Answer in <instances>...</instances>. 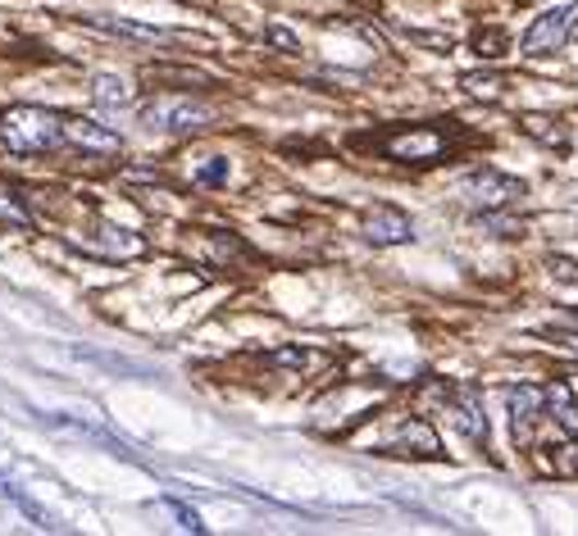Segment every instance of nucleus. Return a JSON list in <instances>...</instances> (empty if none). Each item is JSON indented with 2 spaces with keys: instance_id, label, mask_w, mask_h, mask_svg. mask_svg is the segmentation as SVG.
Instances as JSON below:
<instances>
[{
  "instance_id": "nucleus-1",
  "label": "nucleus",
  "mask_w": 578,
  "mask_h": 536,
  "mask_svg": "<svg viewBox=\"0 0 578 536\" xmlns=\"http://www.w3.org/2000/svg\"><path fill=\"white\" fill-rule=\"evenodd\" d=\"M0 146L14 155H46V150L64 146V114L41 105H14L0 114Z\"/></svg>"
},
{
  "instance_id": "nucleus-2",
  "label": "nucleus",
  "mask_w": 578,
  "mask_h": 536,
  "mask_svg": "<svg viewBox=\"0 0 578 536\" xmlns=\"http://www.w3.org/2000/svg\"><path fill=\"white\" fill-rule=\"evenodd\" d=\"M524 196V183L511 173H496V169H479V173H469L465 183H460V200L469 210H479V214H501L506 205H515V200Z\"/></svg>"
},
{
  "instance_id": "nucleus-3",
  "label": "nucleus",
  "mask_w": 578,
  "mask_h": 536,
  "mask_svg": "<svg viewBox=\"0 0 578 536\" xmlns=\"http://www.w3.org/2000/svg\"><path fill=\"white\" fill-rule=\"evenodd\" d=\"M210 119H214V110L192 96H156V100H146V110H142V123L160 127V133H196V127H206Z\"/></svg>"
},
{
  "instance_id": "nucleus-4",
  "label": "nucleus",
  "mask_w": 578,
  "mask_h": 536,
  "mask_svg": "<svg viewBox=\"0 0 578 536\" xmlns=\"http://www.w3.org/2000/svg\"><path fill=\"white\" fill-rule=\"evenodd\" d=\"M451 150L442 127H401L383 137V155L396 164H438Z\"/></svg>"
},
{
  "instance_id": "nucleus-5",
  "label": "nucleus",
  "mask_w": 578,
  "mask_h": 536,
  "mask_svg": "<svg viewBox=\"0 0 578 536\" xmlns=\"http://www.w3.org/2000/svg\"><path fill=\"white\" fill-rule=\"evenodd\" d=\"M565 41H578V0H574V5H565V10L538 14V23H533L529 33H524L519 50H524L529 60H538V55H556Z\"/></svg>"
},
{
  "instance_id": "nucleus-6",
  "label": "nucleus",
  "mask_w": 578,
  "mask_h": 536,
  "mask_svg": "<svg viewBox=\"0 0 578 536\" xmlns=\"http://www.w3.org/2000/svg\"><path fill=\"white\" fill-rule=\"evenodd\" d=\"M438 400L442 410L451 414L469 441H488V419H483V404H479V391L474 387H438Z\"/></svg>"
},
{
  "instance_id": "nucleus-7",
  "label": "nucleus",
  "mask_w": 578,
  "mask_h": 536,
  "mask_svg": "<svg viewBox=\"0 0 578 536\" xmlns=\"http://www.w3.org/2000/svg\"><path fill=\"white\" fill-rule=\"evenodd\" d=\"M388 454H415V459H438L442 446H438V432L423 423V419H401L396 432L383 441Z\"/></svg>"
},
{
  "instance_id": "nucleus-8",
  "label": "nucleus",
  "mask_w": 578,
  "mask_h": 536,
  "mask_svg": "<svg viewBox=\"0 0 578 536\" xmlns=\"http://www.w3.org/2000/svg\"><path fill=\"white\" fill-rule=\"evenodd\" d=\"M410 237H415V227L396 205H373L365 214V241L369 246H406Z\"/></svg>"
},
{
  "instance_id": "nucleus-9",
  "label": "nucleus",
  "mask_w": 578,
  "mask_h": 536,
  "mask_svg": "<svg viewBox=\"0 0 578 536\" xmlns=\"http://www.w3.org/2000/svg\"><path fill=\"white\" fill-rule=\"evenodd\" d=\"M546 414V391L542 387H515L511 391V423H515V441L529 446L533 423Z\"/></svg>"
},
{
  "instance_id": "nucleus-10",
  "label": "nucleus",
  "mask_w": 578,
  "mask_h": 536,
  "mask_svg": "<svg viewBox=\"0 0 578 536\" xmlns=\"http://www.w3.org/2000/svg\"><path fill=\"white\" fill-rule=\"evenodd\" d=\"M64 141L78 150H96V155H114L119 150V137L110 127H100L96 119H64Z\"/></svg>"
},
{
  "instance_id": "nucleus-11",
  "label": "nucleus",
  "mask_w": 578,
  "mask_h": 536,
  "mask_svg": "<svg viewBox=\"0 0 578 536\" xmlns=\"http://www.w3.org/2000/svg\"><path fill=\"white\" fill-rule=\"evenodd\" d=\"M133 83L128 78H119V73H96L91 78V100L96 105H106V110H123V105H133Z\"/></svg>"
},
{
  "instance_id": "nucleus-12",
  "label": "nucleus",
  "mask_w": 578,
  "mask_h": 536,
  "mask_svg": "<svg viewBox=\"0 0 578 536\" xmlns=\"http://www.w3.org/2000/svg\"><path fill=\"white\" fill-rule=\"evenodd\" d=\"M519 127L529 133L533 141H542L546 150H569V133L561 127V119H551V114H524Z\"/></svg>"
},
{
  "instance_id": "nucleus-13",
  "label": "nucleus",
  "mask_w": 578,
  "mask_h": 536,
  "mask_svg": "<svg viewBox=\"0 0 578 536\" xmlns=\"http://www.w3.org/2000/svg\"><path fill=\"white\" fill-rule=\"evenodd\" d=\"M542 391H546V414L578 437V404H574L569 387H565V382H551V387H542Z\"/></svg>"
},
{
  "instance_id": "nucleus-14",
  "label": "nucleus",
  "mask_w": 578,
  "mask_h": 536,
  "mask_svg": "<svg viewBox=\"0 0 578 536\" xmlns=\"http://www.w3.org/2000/svg\"><path fill=\"white\" fill-rule=\"evenodd\" d=\"M460 87H465V96L488 100V105H496V100L506 96V78H496V73H465Z\"/></svg>"
},
{
  "instance_id": "nucleus-15",
  "label": "nucleus",
  "mask_w": 578,
  "mask_h": 536,
  "mask_svg": "<svg viewBox=\"0 0 578 536\" xmlns=\"http://www.w3.org/2000/svg\"><path fill=\"white\" fill-rule=\"evenodd\" d=\"M96 28H106V33H123V37H137V41H169L173 33L164 28H146V23H128V18H91Z\"/></svg>"
},
{
  "instance_id": "nucleus-16",
  "label": "nucleus",
  "mask_w": 578,
  "mask_h": 536,
  "mask_svg": "<svg viewBox=\"0 0 578 536\" xmlns=\"http://www.w3.org/2000/svg\"><path fill=\"white\" fill-rule=\"evenodd\" d=\"M100 233H106V254H119V260H133V254L146 250V241L128 227H100Z\"/></svg>"
},
{
  "instance_id": "nucleus-17",
  "label": "nucleus",
  "mask_w": 578,
  "mask_h": 536,
  "mask_svg": "<svg viewBox=\"0 0 578 536\" xmlns=\"http://www.w3.org/2000/svg\"><path fill=\"white\" fill-rule=\"evenodd\" d=\"M0 227H14V233H28L33 227V214L19 205V196L10 191H0Z\"/></svg>"
},
{
  "instance_id": "nucleus-18",
  "label": "nucleus",
  "mask_w": 578,
  "mask_h": 536,
  "mask_svg": "<svg viewBox=\"0 0 578 536\" xmlns=\"http://www.w3.org/2000/svg\"><path fill=\"white\" fill-rule=\"evenodd\" d=\"M474 50H479L483 60H501L511 50V37L501 28H479V33H474Z\"/></svg>"
},
{
  "instance_id": "nucleus-19",
  "label": "nucleus",
  "mask_w": 578,
  "mask_h": 536,
  "mask_svg": "<svg viewBox=\"0 0 578 536\" xmlns=\"http://www.w3.org/2000/svg\"><path fill=\"white\" fill-rule=\"evenodd\" d=\"M546 473H561V477H574V473H578V441H565V446H551V459H546Z\"/></svg>"
},
{
  "instance_id": "nucleus-20",
  "label": "nucleus",
  "mask_w": 578,
  "mask_h": 536,
  "mask_svg": "<svg viewBox=\"0 0 578 536\" xmlns=\"http://www.w3.org/2000/svg\"><path fill=\"white\" fill-rule=\"evenodd\" d=\"M196 183H200V187H219V183H229V160H210V164H200V169H196Z\"/></svg>"
},
{
  "instance_id": "nucleus-21",
  "label": "nucleus",
  "mask_w": 578,
  "mask_h": 536,
  "mask_svg": "<svg viewBox=\"0 0 578 536\" xmlns=\"http://www.w3.org/2000/svg\"><path fill=\"white\" fill-rule=\"evenodd\" d=\"M169 509H173V519H179V527H187V532H206L200 514H196V509H187L183 500H169Z\"/></svg>"
},
{
  "instance_id": "nucleus-22",
  "label": "nucleus",
  "mask_w": 578,
  "mask_h": 536,
  "mask_svg": "<svg viewBox=\"0 0 578 536\" xmlns=\"http://www.w3.org/2000/svg\"><path fill=\"white\" fill-rule=\"evenodd\" d=\"M551 273H556L561 283H578V264H569V260H551Z\"/></svg>"
},
{
  "instance_id": "nucleus-23",
  "label": "nucleus",
  "mask_w": 578,
  "mask_h": 536,
  "mask_svg": "<svg viewBox=\"0 0 578 536\" xmlns=\"http://www.w3.org/2000/svg\"><path fill=\"white\" fill-rule=\"evenodd\" d=\"M265 37H269L273 46H283V50H296V37H292V33H283V28H269Z\"/></svg>"
},
{
  "instance_id": "nucleus-24",
  "label": "nucleus",
  "mask_w": 578,
  "mask_h": 536,
  "mask_svg": "<svg viewBox=\"0 0 578 536\" xmlns=\"http://www.w3.org/2000/svg\"><path fill=\"white\" fill-rule=\"evenodd\" d=\"M569 323H574V327H578V310H574V314H569Z\"/></svg>"
}]
</instances>
